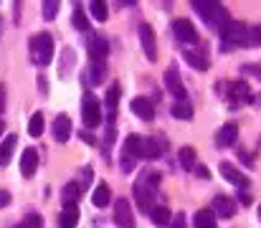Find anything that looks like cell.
Returning <instances> with one entry per match:
<instances>
[{
  "instance_id": "cell-1",
  "label": "cell",
  "mask_w": 261,
  "mask_h": 228,
  "mask_svg": "<svg viewBox=\"0 0 261 228\" xmlns=\"http://www.w3.org/2000/svg\"><path fill=\"white\" fill-rule=\"evenodd\" d=\"M193 8L200 13V18L208 23V26H218V31L231 20L228 18V13H226V8L221 5V3H211V0H195L193 3Z\"/></svg>"
},
{
  "instance_id": "cell-2",
  "label": "cell",
  "mask_w": 261,
  "mask_h": 228,
  "mask_svg": "<svg viewBox=\"0 0 261 228\" xmlns=\"http://www.w3.org/2000/svg\"><path fill=\"white\" fill-rule=\"evenodd\" d=\"M31 56H33V64L38 66H48L51 59H54V36L51 33H36L31 38Z\"/></svg>"
},
{
  "instance_id": "cell-3",
  "label": "cell",
  "mask_w": 261,
  "mask_h": 228,
  "mask_svg": "<svg viewBox=\"0 0 261 228\" xmlns=\"http://www.w3.org/2000/svg\"><path fill=\"white\" fill-rule=\"evenodd\" d=\"M142 157V137L140 135H129L127 140H124V147H122V170L124 172H132L135 170V165H137V160Z\"/></svg>"
},
{
  "instance_id": "cell-4",
  "label": "cell",
  "mask_w": 261,
  "mask_h": 228,
  "mask_svg": "<svg viewBox=\"0 0 261 228\" xmlns=\"http://www.w3.org/2000/svg\"><path fill=\"white\" fill-rule=\"evenodd\" d=\"M221 36H223L226 43H233V46H249V26H246V23L228 20V23L221 28Z\"/></svg>"
},
{
  "instance_id": "cell-5",
  "label": "cell",
  "mask_w": 261,
  "mask_h": 228,
  "mask_svg": "<svg viewBox=\"0 0 261 228\" xmlns=\"http://www.w3.org/2000/svg\"><path fill=\"white\" fill-rule=\"evenodd\" d=\"M82 119H84V127H99L101 124V107H99V99L94 94H84V102H82Z\"/></svg>"
},
{
  "instance_id": "cell-6",
  "label": "cell",
  "mask_w": 261,
  "mask_h": 228,
  "mask_svg": "<svg viewBox=\"0 0 261 228\" xmlns=\"http://www.w3.org/2000/svg\"><path fill=\"white\" fill-rule=\"evenodd\" d=\"M173 33L175 38L180 41V43H198V31H195V26L188 20V18H175L173 20Z\"/></svg>"
},
{
  "instance_id": "cell-7",
  "label": "cell",
  "mask_w": 261,
  "mask_h": 228,
  "mask_svg": "<svg viewBox=\"0 0 261 228\" xmlns=\"http://www.w3.org/2000/svg\"><path fill=\"white\" fill-rule=\"evenodd\" d=\"M114 223H117V228H135L132 206H129L127 198H117V203H114Z\"/></svg>"
},
{
  "instance_id": "cell-8",
  "label": "cell",
  "mask_w": 261,
  "mask_h": 228,
  "mask_svg": "<svg viewBox=\"0 0 261 228\" xmlns=\"http://www.w3.org/2000/svg\"><path fill=\"white\" fill-rule=\"evenodd\" d=\"M165 86H168V91L173 94L177 102H188V91H185V84H182V79H180L177 66H170V69L165 71Z\"/></svg>"
},
{
  "instance_id": "cell-9",
  "label": "cell",
  "mask_w": 261,
  "mask_h": 228,
  "mask_svg": "<svg viewBox=\"0 0 261 228\" xmlns=\"http://www.w3.org/2000/svg\"><path fill=\"white\" fill-rule=\"evenodd\" d=\"M109 56V43L104 36H91L89 38V59L91 64H104Z\"/></svg>"
},
{
  "instance_id": "cell-10",
  "label": "cell",
  "mask_w": 261,
  "mask_h": 228,
  "mask_svg": "<svg viewBox=\"0 0 261 228\" xmlns=\"http://www.w3.org/2000/svg\"><path fill=\"white\" fill-rule=\"evenodd\" d=\"M132 193H135V198H137V206H140V211H145V213H150L152 211V188L140 178L137 183H135V188H132Z\"/></svg>"
},
{
  "instance_id": "cell-11",
  "label": "cell",
  "mask_w": 261,
  "mask_h": 228,
  "mask_svg": "<svg viewBox=\"0 0 261 228\" xmlns=\"http://www.w3.org/2000/svg\"><path fill=\"white\" fill-rule=\"evenodd\" d=\"M140 41H142L145 56H147L150 61H158V43H155V31H152V26H147V23L140 26Z\"/></svg>"
},
{
  "instance_id": "cell-12",
  "label": "cell",
  "mask_w": 261,
  "mask_h": 228,
  "mask_svg": "<svg viewBox=\"0 0 261 228\" xmlns=\"http://www.w3.org/2000/svg\"><path fill=\"white\" fill-rule=\"evenodd\" d=\"M129 109H132L140 119H145V122H150V119L155 117V104H152V99H147V96H135L132 104H129Z\"/></svg>"
},
{
  "instance_id": "cell-13",
  "label": "cell",
  "mask_w": 261,
  "mask_h": 228,
  "mask_svg": "<svg viewBox=\"0 0 261 228\" xmlns=\"http://www.w3.org/2000/svg\"><path fill=\"white\" fill-rule=\"evenodd\" d=\"M54 140L56 142H69V137H71V119H69V114H59L56 119H54Z\"/></svg>"
},
{
  "instance_id": "cell-14",
  "label": "cell",
  "mask_w": 261,
  "mask_h": 228,
  "mask_svg": "<svg viewBox=\"0 0 261 228\" xmlns=\"http://www.w3.org/2000/svg\"><path fill=\"white\" fill-rule=\"evenodd\" d=\"M36 170H38V150L36 147H25L23 157H20V175L31 178V175H36Z\"/></svg>"
},
{
  "instance_id": "cell-15",
  "label": "cell",
  "mask_w": 261,
  "mask_h": 228,
  "mask_svg": "<svg viewBox=\"0 0 261 228\" xmlns=\"http://www.w3.org/2000/svg\"><path fill=\"white\" fill-rule=\"evenodd\" d=\"M239 140V127L233 124V122H228V124H223L221 130H218V135H216V147H231L233 142Z\"/></svg>"
},
{
  "instance_id": "cell-16",
  "label": "cell",
  "mask_w": 261,
  "mask_h": 228,
  "mask_svg": "<svg viewBox=\"0 0 261 228\" xmlns=\"http://www.w3.org/2000/svg\"><path fill=\"white\" fill-rule=\"evenodd\" d=\"M221 175H223L231 185H236V188H249V178H246L244 172H239L231 162H223V165H221Z\"/></svg>"
},
{
  "instance_id": "cell-17",
  "label": "cell",
  "mask_w": 261,
  "mask_h": 228,
  "mask_svg": "<svg viewBox=\"0 0 261 228\" xmlns=\"http://www.w3.org/2000/svg\"><path fill=\"white\" fill-rule=\"evenodd\" d=\"M228 99H233V104H246V102H251L249 84H246V81H233V84L228 86Z\"/></svg>"
},
{
  "instance_id": "cell-18",
  "label": "cell",
  "mask_w": 261,
  "mask_h": 228,
  "mask_svg": "<svg viewBox=\"0 0 261 228\" xmlns=\"http://www.w3.org/2000/svg\"><path fill=\"white\" fill-rule=\"evenodd\" d=\"M213 213L223 216V218H231L236 213V203L228 198V195H216L213 198Z\"/></svg>"
},
{
  "instance_id": "cell-19",
  "label": "cell",
  "mask_w": 261,
  "mask_h": 228,
  "mask_svg": "<svg viewBox=\"0 0 261 228\" xmlns=\"http://www.w3.org/2000/svg\"><path fill=\"white\" fill-rule=\"evenodd\" d=\"M79 223V206H64L59 216V228H76Z\"/></svg>"
},
{
  "instance_id": "cell-20",
  "label": "cell",
  "mask_w": 261,
  "mask_h": 228,
  "mask_svg": "<svg viewBox=\"0 0 261 228\" xmlns=\"http://www.w3.org/2000/svg\"><path fill=\"white\" fill-rule=\"evenodd\" d=\"M109 200H112V190H109V185H107V183H99V185L94 188V193H91V203H94L96 208H107Z\"/></svg>"
},
{
  "instance_id": "cell-21",
  "label": "cell",
  "mask_w": 261,
  "mask_h": 228,
  "mask_svg": "<svg viewBox=\"0 0 261 228\" xmlns=\"http://www.w3.org/2000/svg\"><path fill=\"white\" fill-rule=\"evenodd\" d=\"M193 228H216V213L213 211H198L193 216Z\"/></svg>"
},
{
  "instance_id": "cell-22",
  "label": "cell",
  "mask_w": 261,
  "mask_h": 228,
  "mask_svg": "<svg viewBox=\"0 0 261 228\" xmlns=\"http://www.w3.org/2000/svg\"><path fill=\"white\" fill-rule=\"evenodd\" d=\"M79 195H82V185L69 183V185L64 188V193H61V203H64V206H76Z\"/></svg>"
},
{
  "instance_id": "cell-23",
  "label": "cell",
  "mask_w": 261,
  "mask_h": 228,
  "mask_svg": "<svg viewBox=\"0 0 261 228\" xmlns=\"http://www.w3.org/2000/svg\"><path fill=\"white\" fill-rule=\"evenodd\" d=\"M150 218H152V223H158V226H168V223L173 221V213H170V208H165V206H155V208L150 211Z\"/></svg>"
},
{
  "instance_id": "cell-24",
  "label": "cell",
  "mask_w": 261,
  "mask_h": 228,
  "mask_svg": "<svg viewBox=\"0 0 261 228\" xmlns=\"http://www.w3.org/2000/svg\"><path fill=\"white\" fill-rule=\"evenodd\" d=\"M15 142H18L15 135H8V137L0 142V165H8V162H10V155L15 150Z\"/></svg>"
},
{
  "instance_id": "cell-25",
  "label": "cell",
  "mask_w": 261,
  "mask_h": 228,
  "mask_svg": "<svg viewBox=\"0 0 261 228\" xmlns=\"http://www.w3.org/2000/svg\"><path fill=\"white\" fill-rule=\"evenodd\" d=\"M163 152V145L152 137H142V157H158Z\"/></svg>"
},
{
  "instance_id": "cell-26",
  "label": "cell",
  "mask_w": 261,
  "mask_h": 228,
  "mask_svg": "<svg viewBox=\"0 0 261 228\" xmlns=\"http://www.w3.org/2000/svg\"><path fill=\"white\" fill-rule=\"evenodd\" d=\"M28 135H31V137H41V135H43V114H41V112H36V114L31 117V122H28Z\"/></svg>"
},
{
  "instance_id": "cell-27",
  "label": "cell",
  "mask_w": 261,
  "mask_h": 228,
  "mask_svg": "<svg viewBox=\"0 0 261 228\" xmlns=\"http://www.w3.org/2000/svg\"><path fill=\"white\" fill-rule=\"evenodd\" d=\"M177 157H180V165L185 170H195V150L193 147H182L177 152Z\"/></svg>"
},
{
  "instance_id": "cell-28",
  "label": "cell",
  "mask_w": 261,
  "mask_h": 228,
  "mask_svg": "<svg viewBox=\"0 0 261 228\" xmlns=\"http://www.w3.org/2000/svg\"><path fill=\"white\" fill-rule=\"evenodd\" d=\"M173 117H177V119H190V117H193V107H190L188 102H175Z\"/></svg>"
},
{
  "instance_id": "cell-29",
  "label": "cell",
  "mask_w": 261,
  "mask_h": 228,
  "mask_svg": "<svg viewBox=\"0 0 261 228\" xmlns=\"http://www.w3.org/2000/svg\"><path fill=\"white\" fill-rule=\"evenodd\" d=\"M185 59H188V64L190 66H195V69H208V61H205V56H200L198 51H185Z\"/></svg>"
},
{
  "instance_id": "cell-30",
  "label": "cell",
  "mask_w": 261,
  "mask_h": 228,
  "mask_svg": "<svg viewBox=\"0 0 261 228\" xmlns=\"http://www.w3.org/2000/svg\"><path fill=\"white\" fill-rule=\"evenodd\" d=\"M89 10H91V15H94L99 23H104V20H107V3H101V0H94V3L89 5Z\"/></svg>"
},
{
  "instance_id": "cell-31",
  "label": "cell",
  "mask_w": 261,
  "mask_h": 228,
  "mask_svg": "<svg viewBox=\"0 0 261 228\" xmlns=\"http://www.w3.org/2000/svg\"><path fill=\"white\" fill-rule=\"evenodd\" d=\"M74 28H79V31H89V18L84 15V8H82V5H76V8H74Z\"/></svg>"
},
{
  "instance_id": "cell-32",
  "label": "cell",
  "mask_w": 261,
  "mask_h": 228,
  "mask_svg": "<svg viewBox=\"0 0 261 228\" xmlns=\"http://www.w3.org/2000/svg\"><path fill=\"white\" fill-rule=\"evenodd\" d=\"M117 104H119V86H109L107 91V107L112 114H117Z\"/></svg>"
},
{
  "instance_id": "cell-33",
  "label": "cell",
  "mask_w": 261,
  "mask_h": 228,
  "mask_svg": "<svg viewBox=\"0 0 261 228\" xmlns=\"http://www.w3.org/2000/svg\"><path fill=\"white\" fill-rule=\"evenodd\" d=\"M59 8H61L59 0H46V3H43V18H46V20H54L56 13H59Z\"/></svg>"
},
{
  "instance_id": "cell-34",
  "label": "cell",
  "mask_w": 261,
  "mask_h": 228,
  "mask_svg": "<svg viewBox=\"0 0 261 228\" xmlns=\"http://www.w3.org/2000/svg\"><path fill=\"white\" fill-rule=\"evenodd\" d=\"M91 81L94 84L104 81V64H91Z\"/></svg>"
},
{
  "instance_id": "cell-35",
  "label": "cell",
  "mask_w": 261,
  "mask_h": 228,
  "mask_svg": "<svg viewBox=\"0 0 261 228\" xmlns=\"http://www.w3.org/2000/svg\"><path fill=\"white\" fill-rule=\"evenodd\" d=\"M249 46H256V43H261V26H256V28H249Z\"/></svg>"
},
{
  "instance_id": "cell-36",
  "label": "cell",
  "mask_w": 261,
  "mask_h": 228,
  "mask_svg": "<svg viewBox=\"0 0 261 228\" xmlns=\"http://www.w3.org/2000/svg\"><path fill=\"white\" fill-rule=\"evenodd\" d=\"M23 223H25V228H41V216H28Z\"/></svg>"
},
{
  "instance_id": "cell-37",
  "label": "cell",
  "mask_w": 261,
  "mask_h": 228,
  "mask_svg": "<svg viewBox=\"0 0 261 228\" xmlns=\"http://www.w3.org/2000/svg\"><path fill=\"white\" fill-rule=\"evenodd\" d=\"M10 203V193L8 190H0V208H5Z\"/></svg>"
},
{
  "instance_id": "cell-38",
  "label": "cell",
  "mask_w": 261,
  "mask_h": 228,
  "mask_svg": "<svg viewBox=\"0 0 261 228\" xmlns=\"http://www.w3.org/2000/svg\"><path fill=\"white\" fill-rule=\"evenodd\" d=\"M5 112V86L0 84V114Z\"/></svg>"
},
{
  "instance_id": "cell-39",
  "label": "cell",
  "mask_w": 261,
  "mask_h": 228,
  "mask_svg": "<svg viewBox=\"0 0 261 228\" xmlns=\"http://www.w3.org/2000/svg\"><path fill=\"white\" fill-rule=\"evenodd\" d=\"M182 226H185V216H182V213H177V218L173 221V228H182Z\"/></svg>"
},
{
  "instance_id": "cell-40",
  "label": "cell",
  "mask_w": 261,
  "mask_h": 228,
  "mask_svg": "<svg viewBox=\"0 0 261 228\" xmlns=\"http://www.w3.org/2000/svg\"><path fill=\"white\" fill-rule=\"evenodd\" d=\"M82 137H84V142H87V145H96V140H94V137H91V135H87V132H84V135H82Z\"/></svg>"
},
{
  "instance_id": "cell-41",
  "label": "cell",
  "mask_w": 261,
  "mask_h": 228,
  "mask_svg": "<svg viewBox=\"0 0 261 228\" xmlns=\"http://www.w3.org/2000/svg\"><path fill=\"white\" fill-rule=\"evenodd\" d=\"M246 71H256V74L261 76V69H259V66H254V69H246Z\"/></svg>"
},
{
  "instance_id": "cell-42",
  "label": "cell",
  "mask_w": 261,
  "mask_h": 228,
  "mask_svg": "<svg viewBox=\"0 0 261 228\" xmlns=\"http://www.w3.org/2000/svg\"><path fill=\"white\" fill-rule=\"evenodd\" d=\"M3 130H5V122H3V119H0V135H3Z\"/></svg>"
},
{
  "instance_id": "cell-43",
  "label": "cell",
  "mask_w": 261,
  "mask_h": 228,
  "mask_svg": "<svg viewBox=\"0 0 261 228\" xmlns=\"http://www.w3.org/2000/svg\"><path fill=\"white\" fill-rule=\"evenodd\" d=\"M15 228H25V223H18V226H15Z\"/></svg>"
},
{
  "instance_id": "cell-44",
  "label": "cell",
  "mask_w": 261,
  "mask_h": 228,
  "mask_svg": "<svg viewBox=\"0 0 261 228\" xmlns=\"http://www.w3.org/2000/svg\"><path fill=\"white\" fill-rule=\"evenodd\" d=\"M259 218H261V208H259Z\"/></svg>"
},
{
  "instance_id": "cell-45",
  "label": "cell",
  "mask_w": 261,
  "mask_h": 228,
  "mask_svg": "<svg viewBox=\"0 0 261 228\" xmlns=\"http://www.w3.org/2000/svg\"><path fill=\"white\" fill-rule=\"evenodd\" d=\"M0 31H3V28H0Z\"/></svg>"
}]
</instances>
